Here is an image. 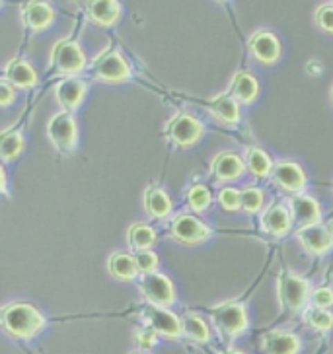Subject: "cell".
Instances as JSON below:
<instances>
[{
  "label": "cell",
  "instance_id": "1",
  "mask_svg": "<svg viewBox=\"0 0 333 354\" xmlns=\"http://www.w3.org/2000/svg\"><path fill=\"white\" fill-rule=\"evenodd\" d=\"M2 325L14 337H33L43 327V315L30 304H10L2 310Z\"/></svg>",
  "mask_w": 333,
  "mask_h": 354
},
{
  "label": "cell",
  "instance_id": "2",
  "mask_svg": "<svg viewBox=\"0 0 333 354\" xmlns=\"http://www.w3.org/2000/svg\"><path fill=\"white\" fill-rule=\"evenodd\" d=\"M213 317L215 323L219 325L224 333L236 337L240 335L246 327H248V315L244 306L238 302H224L220 304L219 308L213 310Z\"/></svg>",
  "mask_w": 333,
  "mask_h": 354
},
{
  "label": "cell",
  "instance_id": "3",
  "mask_svg": "<svg viewBox=\"0 0 333 354\" xmlns=\"http://www.w3.org/2000/svg\"><path fill=\"white\" fill-rule=\"evenodd\" d=\"M168 136L179 146H189L195 145L199 140V136L203 133V127L199 123L197 119H193L191 115H177L174 117L166 127Z\"/></svg>",
  "mask_w": 333,
  "mask_h": 354
},
{
  "label": "cell",
  "instance_id": "4",
  "mask_svg": "<svg viewBox=\"0 0 333 354\" xmlns=\"http://www.w3.org/2000/svg\"><path fill=\"white\" fill-rule=\"evenodd\" d=\"M53 61H55V66L64 74L82 71L84 63H86L82 49L73 41L57 43V47L53 51Z\"/></svg>",
  "mask_w": 333,
  "mask_h": 354
},
{
  "label": "cell",
  "instance_id": "5",
  "mask_svg": "<svg viewBox=\"0 0 333 354\" xmlns=\"http://www.w3.org/2000/svg\"><path fill=\"white\" fill-rule=\"evenodd\" d=\"M49 136L59 150H71L76 142V125L69 113H59L49 121Z\"/></svg>",
  "mask_w": 333,
  "mask_h": 354
},
{
  "label": "cell",
  "instance_id": "6",
  "mask_svg": "<svg viewBox=\"0 0 333 354\" xmlns=\"http://www.w3.org/2000/svg\"><path fill=\"white\" fill-rule=\"evenodd\" d=\"M279 294L282 304L289 310H300L302 304L308 298V284L292 274H282L279 281Z\"/></svg>",
  "mask_w": 333,
  "mask_h": 354
},
{
  "label": "cell",
  "instance_id": "7",
  "mask_svg": "<svg viewBox=\"0 0 333 354\" xmlns=\"http://www.w3.org/2000/svg\"><path fill=\"white\" fill-rule=\"evenodd\" d=\"M298 240L310 253H323L333 245L332 226H304L298 230Z\"/></svg>",
  "mask_w": 333,
  "mask_h": 354
},
{
  "label": "cell",
  "instance_id": "8",
  "mask_svg": "<svg viewBox=\"0 0 333 354\" xmlns=\"http://www.w3.org/2000/svg\"><path fill=\"white\" fill-rule=\"evenodd\" d=\"M141 288H143V294L146 298L156 306L158 304H170L174 300V286L164 274H158V272L145 274V279L141 282Z\"/></svg>",
  "mask_w": 333,
  "mask_h": 354
},
{
  "label": "cell",
  "instance_id": "9",
  "mask_svg": "<svg viewBox=\"0 0 333 354\" xmlns=\"http://www.w3.org/2000/svg\"><path fill=\"white\" fill-rule=\"evenodd\" d=\"M145 319L156 333H164L168 337H177L181 333V319H177L174 313L166 312L162 308H156V306L146 308Z\"/></svg>",
  "mask_w": 333,
  "mask_h": 354
},
{
  "label": "cell",
  "instance_id": "10",
  "mask_svg": "<svg viewBox=\"0 0 333 354\" xmlns=\"http://www.w3.org/2000/svg\"><path fill=\"white\" fill-rule=\"evenodd\" d=\"M172 236L183 243H197L208 236V228L193 216H179L172 224Z\"/></svg>",
  "mask_w": 333,
  "mask_h": 354
},
{
  "label": "cell",
  "instance_id": "11",
  "mask_svg": "<svg viewBox=\"0 0 333 354\" xmlns=\"http://www.w3.org/2000/svg\"><path fill=\"white\" fill-rule=\"evenodd\" d=\"M250 49L260 63H275L281 55L279 39L269 32L255 33L250 39Z\"/></svg>",
  "mask_w": 333,
  "mask_h": 354
},
{
  "label": "cell",
  "instance_id": "12",
  "mask_svg": "<svg viewBox=\"0 0 333 354\" xmlns=\"http://www.w3.org/2000/svg\"><path fill=\"white\" fill-rule=\"evenodd\" d=\"M273 179L287 191H300L304 187V171L294 162H279L273 169Z\"/></svg>",
  "mask_w": 333,
  "mask_h": 354
},
{
  "label": "cell",
  "instance_id": "13",
  "mask_svg": "<svg viewBox=\"0 0 333 354\" xmlns=\"http://www.w3.org/2000/svg\"><path fill=\"white\" fill-rule=\"evenodd\" d=\"M96 71H98V76L107 82H121L129 76V66L117 53H109V55L102 57Z\"/></svg>",
  "mask_w": 333,
  "mask_h": 354
},
{
  "label": "cell",
  "instance_id": "14",
  "mask_svg": "<svg viewBox=\"0 0 333 354\" xmlns=\"http://www.w3.org/2000/svg\"><path fill=\"white\" fill-rule=\"evenodd\" d=\"M300 348L298 339L287 331H275L263 339V353L265 354H296Z\"/></svg>",
  "mask_w": 333,
  "mask_h": 354
},
{
  "label": "cell",
  "instance_id": "15",
  "mask_svg": "<svg viewBox=\"0 0 333 354\" xmlns=\"http://www.w3.org/2000/svg\"><path fill=\"white\" fill-rule=\"evenodd\" d=\"M292 218L304 226H316L320 222V207L314 198L294 197L291 201Z\"/></svg>",
  "mask_w": 333,
  "mask_h": 354
},
{
  "label": "cell",
  "instance_id": "16",
  "mask_svg": "<svg viewBox=\"0 0 333 354\" xmlns=\"http://www.w3.org/2000/svg\"><path fill=\"white\" fill-rule=\"evenodd\" d=\"M24 21L26 26H30L33 30H42L51 26L53 21V8L45 2H30L24 6Z\"/></svg>",
  "mask_w": 333,
  "mask_h": 354
},
{
  "label": "cell",
  "instance_id": "17",
  "mask_svg": "<svg viewBox=\"0 0 333 354\" xmlns=\"http://www.w3.org/2000/svg\"><path fill=\"white\" fill-rule=\"evenodd\" d=\"M291 226V214L282 205H273L263 216V228L273 236H281Z\"/></svg>",
  "mask_w": 333,
  "mask_h": 354
},
{
  "label": "cell",
  "instance_id": "18",
  "mask_svg": "<svg viewBox=\"0 0 333 354\" xmlns=\"http://www.w3.org/2000/svg\"><path fill=\"white\" fill-rule=\"evenodd\" d=\"M242 171H244V162L236 154L224 152L215 160V176L222 181L236 179V177L242 176Z\"/></svg>",
  "mask_w": 333,
  "mask_h": 354
},
{
  "label": "cell",
  "instance_id": "19",
  "mask_svg": "<svg viewBox=\"0 0 333 354\" xmlns=\"http://www.w3.org/2000/svg\"><path fill=\"white\" fill-rule=\"evenodd\" d=\"M88 12H90V16L98 24L111 26L119 18L121 8H119V2H115V0H98V2H90L88 4Z\"/></svg>",
  "mask_w": 333,
  "mask_h": 354
},
{
  "label": "cell",
  "instance_id": "20",
  "mask_svg": "<svg viewBox=\"0 0 333 354\" xmlns=\"http://www.w3.org/2000/svg\"><path fill=\"white\" fill-rule=\"evenodd\" d=\"M84 92H86L84 82L74 80V78H69V80H64V82L57 86V97L69 109H73V107H76V105L82 102Z\"/></svg>",
  "mask_w": 333,
  "mask_h": 354
},
{
  "label": "cell",
  "instance_id": "21",
  "mask_svg": "<svg viewBox=\"0 0 333 354\" xmlns=\"http://www.w3.org/2000/svg\"><path fill=\"white\" fill-rule=\"evenodd\" d=\"M232 94L240 102L250 104V102L255 100V95H258V80L248 73L236 74L234 80H232Z\"/></svg>",
  "mask_w": 333,
  "mask_h": 354
},
{
  "label": "cell",
  "instance_id": "22",
  "mask_svg": "<svg viewBox=\"0 0 333 354\" xmlns=\"http://www.w3.org/2000/svg\"><path fill=\"white\" fill-rule=\"evenodd\" d=\"M145 207L150 216L154 218H164L172 210V203L162 189H148L145 197Z\"/></svg>",
  "mask_w": 333,
  "mask_h": 354
},
{
  "label": "cell",
  "instance_id": "23",
  "mask_svg": "<svg viewBox=\"0 0 333 354\" xmlns=\"http://www.w3.org/2000/svg\"><path fill=\"white\" fill-rule=\"evenodd\" d=\"M6 78L10 80L14 86L20 88H30L35 84V73L28 63L24 61H10L6 66Z\"/></svg>",
  "mask_w": 333,
  "mask_h": 354
},
{
  "label": "cell",
  "instance_id": "24",
  "mask_svg": "<svg viewBox=\"0 0 333 354\" xmlns=\"http://www.w3.org/2000/svg\"><path fill=\"white\" fill-rule=\"evenodd\" d=\"M109 271H111L115 279L131 281V279H135L138 269H136L135 257H131L127 253H115L114 257L109 259Z\"/></svg>",
  "mask_w": 333,
  "mask_h": 354
},
{
  "label": "cell",
  "instance_id": "25",
  "mask_svg": "<svg viewBox=\"0 0 333 354\" xmlns=\"http://www.w3.org/2000/svg\"><path fill=\"white\" fill-rule=\"evenodd\" d=\"M129 241L136 251H146L148 248L154 245L156 241V234L152 232V228H148L145 224H135L133 228L129 230Z\"/></svg>",
  "mask_w": 333,
  "mask_h": 354
},
{
  "label": "cell",
  "instance_id": "26",
  "mask_svg": "<svg viewBox=\"0 0 333 354\" xmlns=\"http://www.w3.org/2000/svg\"><path fill=\"white\" fill-rule=\"evenodd\" d=\"M213 113L217 115L220 121H224V123H236L240 115L238 104L234 102V97H226V95L217 97L213 102Z\"/></svg>",
  "mask_w": 333,
  "mask_h": 354
},
{
  "label": "cell",
  "instance_id": "27",
  "mask_svg": "<svg viewBox=\"0 0 333 354\" xmlns=\"http://www.w3.org/2000/svg\"><path fill=\"white\" fill-rule=\"evenodd\" d=\"M181 333H186L193 341H207L208 339L207 325L197 315H183L181 317Z\"/></svg>",
  "mask_w": 333,
  "mask_h": 354
},
{
  "label": "cell",
  "instance_id": "28",
  "mask_svg": "<svg viewBox=\"0 0 333 354\" xmlns=\"http://www.w3.org/2000/svg\"><path fill=\"white\" fill-rule=\"evenodd\" d=\"M246 164L250 167L251 174L255 176H267L271 171V160L265 152H261L258 148H250L246 152Z\"/></svg>",
  "mask_w": 333,
  "mask_h": 354
},
{
  "label": "cell",
  "instance_id": "29",
  "mask_svg": "<svg viewBox=\"0 0 333 354\" xmlns=\"http://www.w3.org/2000/svg\"><path fill=\"white\" fill-rule=\"evenodd\" d=\"M304 319L318 331H327V329H332L333 325V315L327 310H322V308H310L308 312L304 313Z\"/></svg>",
  "mask_w": 333,
  "mask_h": 354
},
{
  "label": "cell",
  "instance_id": "30",
  "mask_svg": "<svg viewBox=\"0 0 333 354\" xmlns=\"http://www.w3.org/2000/svg\"><path fill=\"white\" fill-rule=\"evenodd\" d=\"M24 140H21L20 133H6L0 140V154L4 160H12L20 154Z\"/></svg>",
  "mask_w": 333,
  "mask_h": 354
},
{
  "label": "cell",
  "instance_id": "31",
  "mask_svg": "<svg viewBox=\"0 0 333 354\" xmlns=\"http://www.w3.org/2000/svg\"><path fill=\"white\" fill-rule=\"evenodd\" d=\"M189 205L193 210H205L210 205V193H208L207 187L203 185H195V187L189 189L188 193Z\"/></svg>",
  "mask_w": 333,
  "mask_h": 354
},
{
  "label": "cell",
  "instance_id": "32",
  "mask_svg": "<svg viewBox=\"0 0 333 354\" xmlns=\"http://www.w3.org/2000/svg\"><path fill=\"white\" fill-rule=\"evenodd\" d=\"M135 263H136V269H138V272H146V274H150V272L156 269V265H158L156 253H152V251H148V250L136 251Z\"/></svg>",
  "mask_w": 333,
  "mask_h": 354
},
{
  "label": "cell",
  "instance_id": "33",
  "mask_svg": "<svg viewBox=\"0 0 333 354\" xmlns=\"http://www.w3.org/2000/svg\"><path fill=\"white\" fill-rule=\"evenodd\" d=\"M263 205V195L260 189H246L242 191V209L248 212H255Z\"/></svg>",
  "mask_w": 333,
  "mask_h": 354
},
{
  "label": "cell",
  "instance_id": "34",
  "mask_svg": "<svg viewBox=\"0 0 333 354\" xmlns=\"http://www.w3.org/2000/svg\"><path fill=\"white\" fill-rule=\"evenodd\" d=\"M220 205L226 210H236L242 207V193L236 189H222L220 191Z\"/></svg>",
  "mask_w": 333,
  "mask_h": 354
},
{
  "label": "cell",
  "instance_id": "35",
  "mask_svg": "<svg viewBox=\"0 0 333 354\" xmlns=\"http://www.w3.org/2000/svg\"><path fill=\"white\" fill-rule=\"evenodd\" d=\"M316 21L320 24L322 30L333 33V4L320 6L318 12H316Z\"/></svg>",
  "mask_w": 333,
  "mask_h": 354
},
{
  "label": "cell",
  "instance_id": "36",
  "mask_svg": "<svg viewBox=\"0 0 333 354\" xmlns=\"http://www.w3.org/2000/svg\"><path fill=\"white\" fill-rule=\"evenodd\" d=\"M314 306L316 308H322V310H327L333 306V290L332 288H318V290L312 294Z\"/></svg>",
  "mask_w": 333,
  "mask_h": 354
},
{
  "label": "cell",
  "instance_id": "37",
  "mask_svg": "<svg viewBox=\"0 0 333 354\" xmlns=\"http://www.w3.org/2000/svg\"><path fill=\"white\" fill-rule=\"evenodd\" d=\"M136 343H138V346L141 348H152L154 346V343H156V331H141V333L136 335Z\"/></svg>",
  "mask_w": 333,
  "mask_h": 354
},
{
  "label": "cell",
  "instance_id": "38",
  "mask_svg": "<svg viewBox=\"0 0 333 354\" xmlns=\"http://www.w3.org/2000/svg\"><path fill=\"white\" fill-rule=\"evenodd\" d=\"M14 95H16V92H14V88H12L10 84L8 82L0 84V104L8 105L12 100H14Z\"/></svg>",
  "mask_w": 333,
  "mask_h": 354
},
{
  "label": "cell",
  "instance_id": "39",
  "mask_svg": "<svg viewBox=\"0 0 333 354\" xmlns=\"http://www.w3.org/2000/svg\"><path fill=\"white\" fill-rule=\"evenodd\" d=\"M226 354H244V353H238V351H228Z\"/></svg>",
  "mask_w": 333,
  "mask_h": 354
}]
</instances>
